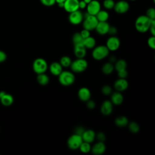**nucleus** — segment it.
<instances>
[{"mask_svg": "<svg viewBox=\"0 0 155 155\" xmlns=\"http://www.w3.org/2000/svg\"><path fill=\"white\" fill-rule=\"evenodd\" d=\"M129 1H136V0H129Z\"/></svg>", "mask_w": 155, "mask_h": 155, "instance_id": "nucleus-50", "label": "nucleus"}, {"mask_svg": "<svg viewBox=\"0 0 155 155\" xmlns=\"http://www.w3.org/2000/svg\"><path fill=\"white\" fill-rule=\"evenodd\" d=\"M120 46V40L119 38L114 36L110 37L106 42V47L109 51H116Z\"/></svg>", "mask_w": 155, "mask_h": 155, "instance_id": "nucleus-12", "label": "nucleus"}, {"mask_svg": "<svg viewBox=\"0 0 155 155\" xmlns=\"http://www.w3.org/2000/svg\"><path fill=\"white\" fill-rule=\"evenodd\" d=\"M115 2L113 0H104L103 1V6L107 10L113 9L114 6Z\"/></svg>", "mask_w": 155, "mask_h": 155, "instance_id": "nucleus-33", "label": "nucleus"}, {"mask_svg": "<svg viewBox=\"0 0 155 155\" xmlns=\"http://www.w3.org/2000/svg\"><path fill=\"white\" fill-rule=\"evenodd\" d=\"M49 69L52 74L54 76H59L62 71V67L59 62H54L50 64Z\"/></svg>", "mask_w": 155, "mask_h": 155, "instance_id": "nucleus-20", "label": "nucleus"}, {"mask_svg": "<svg viewBox=\"0 0 155 155\" xmlns=\"http://www.w3.org/2000/svg\"><path fill=\"white\" fill-rule=\"evenodd\" d=\"M96 106V104L93 101H90V99L87 101V107L89 109H93Z\"/></svg>", "mask_w": 155, "mask_h": 155, "instance_id": "nucleus-43", "label": "nucleus"}, {"mask_svg": "<svg viewBox=\"0 0 155 155\" xmlns=\"http://www.w3.org/2000/svg\"><path fill=\"white\" fill-rule=\"evenodd\" d=\"M81 136L83 141L90 143L94 141L96 137V134L92 130H85Z\"/></svg>", "mask_w": 155, "mask_h": 155, "instance_id": "nucleus-19", "label": "nucleus"}, {"mask_svg": "<svg viewBox=\"0 0 155 155\" xmlns=\"http://www.w3.org/2000/svg\"><path fill=\"white\" fill-rule=\"evenodd\" d=\"M91 145L90 143L83 141L79 147V150L84 153H87L91 151Z\"/></svg>", "mask_w": 155, "mask_h": 155, "instance_id": "nucleus-29", "label": "nucleus"}, {"mask_svg": "<svg viewBox=\"0 0 155 155\" xmlns=\"http://www.w3.org/2000/svg\"><path fill=\"white\" fill-rule=\"evenodd\" d=\"M41 3L47 7H50L53 5L56 2V0H39Z\"/></svg>", "mask_w": 155, "mask_h": 155, "instance_id": "nucleus-37", "label": "nucleus"}, {"mask_svg": "<svg viewBox=\"0 0 155 155\" xmlns=\"http://www.w3.org/2000/svg\"><path fill=\"white\" fill-rule=\"evenodd\" d=\"M128 128L130 131L133 133H136L139 131V125L135 122H131L129 124Z\"/></svg>", "mask_w": 155, "mask_h": 155, "instance_id": "nucleus-32", "label": "nucleus"}, {"mask_svg": "<svg viewBox=\"0 0 155 155\" xmlns=\"http://www.w3.org/2000/svg\"><path fill=\"white\" fill-rule=\"evenodd\" d=\"M98 22L99 21L95 16L88 15L83 19V27L84 29L88 30L90 31L95 30Z\"/></svg>", "mask_w": 155, "mask_h": 155, "instance_id": "nucleus-6", "label": "nucleus"}, {"mask_svg": "<svg viewBox=\"0 0 155 155\" xmlns=\"http://www.w3.org/2000/svg\"><path fill=\"white\" fill-rule=\"evenodd\" d=\"M48 68V64L46 61L43 58H37L33 63V69L36 74L44 73Z\"/></svg>", "mask_w": 155, "mask_h": 155, "instance_id": "nucleus-5", "label": "nucleus"}, {"mask_svg": "<svg viewBox=\"0 0 155 155\" xmlns=\"http://www.w3.org/2000/svg\"><path fill=\"white\" fill-rule=\"evenodd\" d=\"M83 1H84L87 4V5L89 2H91V0H83Z\"/></svg>", "mask_w": 155, "mask_h": 155, "instance_id": "nucleus-49", "label": "nucleus"}, {"mask_svg": "<svg viewBox=\"0 0 155 155\" xmlns=\"http://www.w3.org/2000/svg\"><path fill=\"white\" fill-rule=\"evenodd\" d=\"M124 101V97L122 94L119 91H116L112 93L111 96V102L112 104L119 105L122 103Z\"/></svg>", "mask_w": 155, "mask_h": 155, "instance_id": "nucleus-21", "label": "nucleus"}, {"mask_svg": "<svg viewBox=\"0 0 155 155\" xmlns=\"http://www.w3.org/2000/svg\"><path fill=\"white\" fill-rule=\"evenodd\" d=\"M59 63L61 64L62 67H68L70 66V65L71 64V60L70 57H68L67 56H64L61 58Z\"/></svg>", "mask_w": 155, "mask_h": 155, "instance_id": "nucleus-30", "label": "nucleus"}, {"mask_svg": "<svg viewBox=\"0 0 155 155\" xmlns=\"http://www.w3.org/2000/svg\"><path fill=\"white\" fill-rule=\"evenodd\" d=\"M110 62L112 63V62H114L116 61V57L114 56H112L110 57Z\"/></svg>", "mask_w": 155, "mask_h": 155, "instance_id": "nucleus-46", "label": "nucleus"}, {"mask_svg": "<svg viewBox=\"0 0 155 155\" xmlns=\"http://www.w3.org/2000/svg\"><path fill=\"white\" fill-rule=\"evenodd\" d=\"M83 45L87 49L93 48L96 45V41L94 38L91 37L90 36L87 38L84 39L82 42Z\"/></svg>", "mask_w": 155, "mask_h": 155, "instance_id": "nucleus-23", "label": "nucleus"}, {"mask_svg": "<svg viewBox=\"0 0 155 155\" xmlns=\"http://www.w3.org/2000/svg\"><path fill=\"white\" fill-rule=\"evenodd\" d=\"M116 33H117L116 28L113 26H110L108 31V33H109V35L111 36H114L116 34Z\"/></svg>", "mask_w": 155, "mask_h": 155, "instance_id": "nucleus-42", "label": "nucleus"}, {"mask_svg": "<svg viewBox=\"0 0 155 155\" xmlns=\"http://www.w3.org/2000/svg\"><path fill=\"white\" fill-rule=\"evenodd\" d=\"M96 137L98 141H100V142H104L105 140V136L102 132H99L97 134Z\"/></svg>", "mask_w": 155, "mask_h": 155, "instance_id": "nucleus-41", "label": "nucleus"}, {"mask_svg": "<svg viewBox=\"0 0 155 155\" xmlns=\"http://www.w3.org/2000/svg\"><path fill=\"white\" fill-rule=\"evenodd\" d=\"M115 124L119 127H124L128 124V120L127 117L124 116H120L116 118Z\"/></svg>", "mask_w": 155, "mask_h": 155, "instance_id": "nucleus-25", "label": "nucleus"}, {"mask_svg": "<svg viewBox=\"0 0 155 155\" xmlns=\"http://www.w3.org/2000/svg\"><path fill=\"white\" fill-rule=\"evenodd\" d=\"M147 43L148 46L152 48V49H155V36H150L148 41H147Z\"/></svg>", "mask_w": 155, "mask_h": 155, "instance_id": "nucleus-36", "label": "nucleus"}, {"mask_svg": "<svg viewBox=\"0 0 155 155\" xmlns=\"http://www.w3.org/2000/svg\"><path fill=\"white\" fill-rule=\"evenodd\" d=\"M83 140L82 136L74 133L70 136L68 139L67 145L70 149L72 150H75L79 148Z\"/></svg>", "mask_w": 155, "mask_h": 155, "instance_id": "nucleus-7", "label": "nucleus"}, {"mask_svg": "<svg viewBox=\"0 0 155 155\" xmlns=\"http://www.w3.org/2000/svg\"><path fill=\"white\" fill-rule=\"evenodd\" d=\"M105 150H106V147L104 142H100V141H98L91 148V151L92 153L94 155L102 154L105 151Z\"/></svg>", "mask_w": 155, "mask_h": 155, "instance_id": "nucleus-13", "label": "nucleus"}, {"mask_svg": "<svg viewBox=\"0 0 155 155\" xmlns=\"http://www.w3.org/2000/svg\"><path fill=\"white\" fill-rule=\"evenodd\" d=\"M117 74H118V76L119 78H125H125L128 75V73H127V70L125 69V70H122L117 71Z\"/></svg>", "mask_w": 155, "mask_h": 155, "instance_id": "nucleus-38", "label": "nucleus"}, {"mask_svg": "<svg viewBox=\"0 0 155 155\" xmlns=\"http://www.w3.org/2000/svg\"><path fill=\"white\" fill-rule=\"evenodd\" d=\"M152 21L146 15H140L135 21V28L139 32L145 33L149 30Z\"/></svg>", "mask_w": 155, "mask_h": 155, "instance_id": "nucleus-1", "label": "nucleus"}, {"mask_svg": "<svg viewBox=\"0 0 155 155\" xmlns=\"http://www.w3.org/2000/svg\"><path fill=\"white\" fill-rule=\"evenodd\" d=\"M79 0H65L64 2L63 8L69 13L79 10Z\"/></svg>", "mask_w": 155, "mask_h": 155, "instance_id": "nucleus-11", "label": "nucleus"}, {"mask_svg": "<svg viewBox=\"0 0 155 155\" xmlns=\"http://www.w3.org/2000/svg\"><path fill=\"white\" fill-rule=\"evenodd\" d=\"M109 51L106 45H99L94 48L92 51V56L95 60L100 61L106 58L108 55Z\"/></svg>", "mask_w": 155, "mask_h": 155, "instance_id": "nucleus-3", "label": "nucleus"}, {"mask_svg": "<svg viewBox=\"0 0 155 155\" xmlns=\"http://www.w3.org/2000/svg\"><path fill=\"white\" fill-rule=\"evenodd\" d=\"M112 88L110 85H105L102 88V93L105 95H109L111 93Z\"/></svg>", "mask_w": 155, "mask_h": 155, "instance_id": "nucleus-35", "label": "nucleus"}, {"mask_svg": "<svg viewBox=\"0 0 155 155\" xmlns=\"http://www.w3.org/2000/svg\"><path fill=\"white\" fill-rule=\"evenodd\" d=\"M80 34H81V36L83 38V39L87 38H88V36H90V31H89V30H88L84 29V28L82 30H81V31Z\"/></svg>", "mask_w": 155, "mask_h": 155, "instance_id": "nucleus-39", "label": "nucleus"}, {"mask_svg": "<svg viewBox=\"0 0 155 155\" xmlns=\"http://www.w3.org/2000/svg\"><path fill=\"white\" fill-rule=\"evenodd\" d=\"M109 27H110V25L107 21L98 22L95 30L99 35H104L108 33Z\"/></svg>", "mask_w": 155, "mask_h": 155, "instance_id": "nucleus-16", "label": "nucleus"}, {"mask_svg": "<svg viewBox=\"0 0 155 155\" xmlns=\"http://www.w3.org/2000/svg\"><path fill=\"white\" fill-rule=\"evenodd\" d=\"M87 12L90 15L95 16L101 10V4L97 0H91L87 5Z\"/></svg>", "mask_w": 155, "mask_h": 155, "instance_id": "nucleus-10", "label": "nucleus"}, {"mask_svg": "<svg viewBox=\"0 0 155 155\" xmlns=\"http://www.w3.org/2000/svg\"><path fill=\"white\" fill-rule=\"evenodd\" d=\"M151 20H155V9L154 8H149L145 15Z\"/></svg>", "mask_w": 155, "mask_h": 155, "instance_id": "nucleus-34", "label": "nucleus"}, {"mask_svg": "<svg viewBox=\"0 0 155 155\" xmlns=\"http://www.w3.org/2000/svg\"><path fill=\"white\" fill-rule=\"evenodd\" d=\"M88 67L87 61L84 58H78L73 62H71L70 67L74 73H81L85 71Z\"/></svg>", "mask_w": 155, "mask_h": 155, "instance_id": "nucleus-4", "label": "nucleus"}, {"mask_svg": "<svg viewBox=\"0 0 155 155\" xmlns=\"http://www.w3.org/2000/svg\"><path fill=\"white\" fill-rule=\"evenodd\" d=\"M130 8L129 3L125 0H120L114 4L113 7L114 10L119 14H124L127 13Z\"/></svg>", "mask_w": 155, "mask_h": 155, "instance_id": "nucleus-9", "label": "nucleus"}, {"mask_svg": "<svg viewBox=\"0 0 155 155\" xmlns=\"http://www.w3.org/2000/svg\"><path fill=\"white\" fill-rule=\"evenodd\" d=\"M114 69V68L112 63L107 62L103 65L102 67V71L105 74H110L113 71Z\"/></svg>", "mask_w": 155, "mask_h": 155, "instance_id": "nucleus-27", "label": "nucleus"}, {"mask_svg": "<svg viewBox=\"0 0 155 155\" xmlns=\"http://www.w3.org/2000/svg\"><path fill=\"white\" fill-rule=\"evenodd\" d=\"M99 22L107 21L109 18V14L106 10H100L98 13L95 15Z\"/></svg>", "mask_w": 155, "mask_h": 155, "instance_id": "nucleus-24", "label": "nucleus"}, {"mask_svg": "<svg viewBox=\"0 0 155 155\" xmlns=\"http://www.w3.org/2000/svg\"><path fill=\"white\" fill-rule=\"evenodd\" d=\"M87 4L83 1V0H79V8L81 9H84L86 8Z\"/></svg>", "mask_w": 155, "mask_h": 155, "instance_id": "nucleus-45", "label": "nucleus"}, {"mask_svg": "<svg viewBox=\"0 0 155 155\" xmlns=\"http://www.w3.org/2000/svg\"><path fill=\"white\" fill-rule=\"evenodd\" d=\"M65 0H56V2L58 3H61V2H64Z\"/></svg>", "mask_w": 155, "mask_h": 155, "instance_id": "nucleus-48", "label": "nucleus"}, {"mask_svg": "<svg viewBox=\"0 0 155 155\" xmlns=\"http://www.w3.org/2000/svg\"><path fill=\"white\" fill-rule=\"evenodd\" d=\"M59 82L64 86H69L74 82L75 78L74 74L68 71H62L59 74Z\"/></svg>", "mask_w": 155, "mask_h": 155, "instance_id": "nucleus-2", "label": "nucleus"}, {"mask_svg": "<svg viewBox=\"0 0 155 155\" xmlns=\"http://www.w3.org/2000/svg\"><path fill=\"white\" fill-rule=\"evenodd\" d=\"M37 81L40 85H45L48 84L49 82V78L44 73H40V74H38Z\"/></svg>", "mask_w": 155, "mask_h": 155, "instance_id": "nucleus-26", "label": "nucleus"}, {"mask_svg": "<svg viewBox=\"0 0 155 155\" xmlns=\"http://www.w3.org/2000/svg\"><path fill=\"white\" fill-rule=\"evenodd\" d=\"M6 59H7L6 53L3 51L0 50V63L5 61Z\"/></svg>", "mask_w": 155, "mask_h": 155, "instance_id": "nucleus-44", "label": "nucleus"}, {"mask_svg": "<svg viewBox=\"0 0 155 155\" xmlns=\"http://www.w3.org/2000/svg\"><path fill=\"white\" fill-rule=\"evenodd\" d=\"M6 93L5 92V91H0V98L1 97H2Z\"/></svg>", "mask_w": 155, "mask_h": 155, "instance_id": "nucleus-47", "label": "nucleus"}, {"mask_svg": "<svg viewBox=\"0 0 155 155\" xmlns=\"http://www.w3.org/2000/svg\"><path fill=\"white\" fill-rule=\"evenodd\" d=\"M83 13L79 10H77L69 13L68 21L73 25H79L83 21Z\"/></svg>", "mask_w": 155, "mask_h": 155, "instance_id": "nucleus-8", "label": "nucleus"}, {"mask_svg": "<svg viewBox=\"0 0 155 155\" xmlns=\"http://www.w3.org/2000/svg\"><path fill=\"white\" fill-rule=\"evenodd\" d=\"M128 86V81L125 78H119L117 79L114 84V88L119 92L123 91L125 90Z\"/></svg>", "mask_w": 155, "mask_h": 155, "instance_id": "nucleus-15", "label": "nucleus"}, {"mask_svg": "<svg viewBox=\"0 0 155 155\" xmlns=\"http://www.w3.org/2000/svg\"><path fill=\"white\" fill-rule=\"evenodd\" d=\"M114 68L117 71L125 70L127 68V62L124 59H119L116 62Z\"/></svg>", "mask_w": 155, "mask_h": 155, "instance_id": "nucleus-28", "label": "nucleus"}, {"mask_svg": "<svg viewBox=\"0 0 155 155\" xmlns=\"http://www.w3.org/2000/svg\"><path fill=\"white\" fill-rule=\"evenodd\" d=\"M0 101H1V103L5 107H8L11 105L13 104V97L11 94L5 93L2 97L0 98Z\"/></svg>", "mask_w": 155, "mask_h": 155, "instance_id": "nucleus-22", "label": "nucleus"}, {"mask_svg": "<svg viewBox=\"0 0 155 155\" xmlns=\"http://www.w3.org/2000/svg\"><path fill=\"white\" fill-rule=\"evenodd\" d=\"M83 38L81 36L80 33L76 32L73 34V37H72V41L74 44V45L78 44H81L83 42Z\"/></svg>", "mask_w": 155, "mask_h": 155, "instance_id": "nucleus-31", "label": "nucleus"}, {"mask_svg": "<svg viewBox=\"0 0 155 155\" xmlns=\"http://www.w3.org/2000/svg\"><path fill=\"white\" fill-rule=\"evenodd\" d=\"M85 131V129L82 127H77L74 130V133L77 134L78 135L82 136L84 131Z\"/></svg>", "mask_w": 155, "mask_h": 155, "instance_id": "nucleus-40", "label": "nucleus"}, {"mask_svg": "<svg viewBox=\"0 0 155 155\" xmlns=\"http://www.w3.org/2000/svg\"><path fill=\"white\" fill-rule=\"evenodd\" d=\"M87 48L82 43L74 45V53L77 58H84L86 54Z\"/></svg>", "mask_w": 155, "mask_h": 155, "instance_id": "nucleus-14", "label": "nucleus"}, {"mask_svg": "<svg viewBox=\"0 0 155 155\" xmlns=\"http://www.w3.org/2000/svg\"><path fill=\"white\" fill-rule=\"evenodd\" d=\"M113 111V104L110 101H105L101 105V111L105 116L110 115Z\"/></svg>", "mask_w": 155, "mask_h": 155, "instance_id": "nucleus-18", "label": "nucleus"}, {"mask_svg": "<svg viewBox=\"0 0 155 155\" xmlns=\"http://www.w3.org/2000/svg\"><path fill=\"white\" fill-rule=\"evenodd\" d=\"M79 99L83 102H87L90 99L91 92L88 88L86 87L81 88L78 93Z\"/></svg>", "mask_w": 155, "mask_h": 155, "instance_id": "nucleus-17", "label": "nucleus"}]
</instances>
